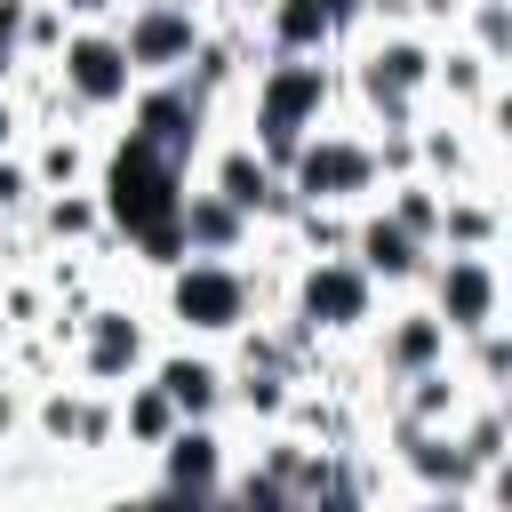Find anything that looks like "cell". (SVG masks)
<instances>
[{
    "mask_svg": "<svg viewBox=\"0 0 512 512\" xmlns=\"http://www.w3.org/2000/svg\"><path fill=\"white\" fill-rule=\"evenodd\" d=\"M96 200H104V232H120V240H136V256L144 264H176L184 256V232H176V200H184V160H168L160 144H144L136 128L112 144V160H104V184H96Z\"/></svg>",
    "mask_w": 512,
    "mask_h": 512,
    "instance_id": "1",
    "label": "cell"
},
{
    "mask_svg": "<svg viewBox=\"0 0 512 512\" xmlns=\"http://www.w3.org/2000/svg\"><path fill=\"white\" fill-rule=\"evenodd\" d=\"M328 96H336V72H328V56H272V64L256 72L248 144H256L272 168H288V160H296V144L320 128Z\"/></svg>",
    "mask_w": 512,
    "mask_h": 512,
    "instance_id": "2",
    "label": "cell"
},
{
    "mask_svg": "<svg viewBox=\"0 0 512 512\" xmlns=\"http://www.w3.org/2000/svg\"><path fill=\"white\" fill-rule=\"evenodd\" d=\"M160 304H168V320H176L192 344H216V336H240V328H248L256 280H248L232 256H176L168 280H160Z\"/></svg>",
    "mask_w": 512,
    "mask_h": 512,
    "instance_id": "3",
    "label": "cell"
},
{
    "mask_svg": "<svg viewBox=\"0 0 512 512\" xmlns=\"http://www.w3.org/2000/svg\"><path fill=\"white\" fill-rule=\"evenodd\" d=\"M352 88H360V104L376 112V128H416V104L432 96V40L408 32V24H392L384 40H368Z\"/></svg>",
    "mask_w": 512,
    "mask_h": 512,
    "instance_id": "4",
    "label": "cell"
},
{
    "mask_svg": "<svg viewBox=\"0 0 512 512\" xmlns=\"http://www.w3.org/2000/svg\"><path fill=\"white\" fill-rule=\"evenodd\" d=\"M280 176H288V192H296V200L352 208V200H368V192L384 184V160H376V144H368V136H352V128H320V136H304V144H296V160H288Z\"/></svg>",
    "mask_w": 512,
    "mask_h": 512,
    "instance_id": "5",
    "label": "cell"
},
{
    "mask_svg": "<svg viewBox=\"0 0 512 512\" xmlns=\"http://www.w3.org/2000/svg\"><path fill=\"white\" fill-rule=\"evenodd\" d=\"M56 88H64L80 112H120V104L136 96V64H128L120 32L96 24V16H80V24L64 32V48H56Z\"/></svg>",
    "mask_w": 512,
    "mask_h": 512,
    "instance_id": "6",
    "label": "cell"
},
{
    "mask_svg": "<svg viewBox=\"0 0 512 512\" xmlns=\"http://www.w3.org/2000/svg\"><path fill=\"white\" fill-rule=\"evenodd\" d=\"M424 288H432V312H440V328H448L456 344L504 320V272H496V248H448L440 264H424Z\"/></svg>",
    "mask_w": 512,
    "mask_h": 512,
    "instance_id": "7",
    "label": "cell"
},
{
    "mask_svg": "<svg viewBox=\"0 0 512 512\" xmlns=\"http://www.w3.org/2000/svg\"><path fill=\"white\" fill-rule=\"evenodd\" d=\"M296 320L312 336H352V328L376 320V280L360 272L352 248H328V256L312 248V264L296 272Z\"/></svg>",
    "mask_w": 512,
    "mask_h": 512,
    "instance_id": "8",
    "label": "cell"
},
{
    "mask_svg": "<svg viewBox=\"0 0 512 512\" xmlns=\"http://www.w3.org/2000/svg\"><path fill=\"white\" fill-rule=\"evenodd\" d=\"M112 32H120V48H128V64H136V80H168V72H184V64H192V48L208 40L200 0H136Z\"/></svg>",
    "mask_w": 512,
    "mask_h": 512,
    "instance_id": "9",
    "label": "cell"
},
{
    "mask_svg": "<svg viewBox=\"0 0 512 512\" xmlns=\"http://www.w3.org/2000/svg\"><path fill=\"white\" fill-rule=\"evenodd\" d=\"M392 456H400V472H408V496H424V504H472L480 464L464 456V440H456L448 424H408V416H392Z\"/></svg>",
    "mask_w": 512,
    "mask_h": 512,
    "instance_id": "10",
    "label": "cell"
},
{
    "mask_svg": "<svg viewBox=\"0 0 512 512\" xmlns=\"http://www.w3.org/2000/svg\"><path fill=\"white\" fill-rule=\"evenodd\" d=\"M80 384H96V392H120L128 376H144V360H152V320L144 312H128V304H96L88 320H80Z\"/></svg>",
    "mask_w": 512,
    "mask_h": 512,
    "instance_id": "11",
    "label": "cell"
},
{
    "mask_svg": "<svg viewBox=\"0 0 512 512\" xmlns=\"http://www.w3.org/2000/svg\"><path fill=\"white\" fill-rule=\"evenodd\" d=\"M136 136L144 144H160L168 160H192L200 152V128H208V88H192L184 72H168V80H136Z\"/></svg>",
    "mask_w": 512,
    "mask_h": 512,
    "instance_id": "12",
    "label": "cell"
},
{
    "mask_svg": "<svg viewBox=\"0 0 512 512\" xmlns=\"http://www.w3.org/2000/svg\"><path fill=\"white\" fill-rule=\"evenodd\" d=\"M152 464H160V496H224L232 448H224L216 416H184V424L152 448Z\"/></svg>",
    "mask_w": 512,
    "mask_h": 512,
    "instance_id": "13",
    "label": "cell"
},
{
    "mask_svg": "<svg viewBox=\"0 0 512 512\" xmlns=\"http://www.w3.org/2000/svg\"><path fill=\"white\" fill-rule=\"evenodd\" d=\"M144 376L176 400V416H224L232 408V368L208 352V344H176V352H152Z\"/></svg>",
    "mask_w": 512,
    "mask_h": 512,
    "instance_id": "14",
    "label": "cell"
},
{
    "mask_svg": "<svg viewBox=\"0 0 512 512\" xmlns=\"http://www.w3.org/2000/svg\"><path fill=\"white\" fill-rule=\"evenodd\" d=\"M360 16H368V0H272L264 40H272V56H328Z\"/></svg>",
    "mask_w": 512,
    "mask_h": 512,
    "instance_id": "15",
    "label": "cell"
},
{
    "mask_svg": "<svg viewBox=\"0 0 512 512\" xmlns=\"http://www.w3.org/2000/svg\"><path fill=\"white\" fill-rule=\"evenodd\" d=\"M208 184H216V192H224L240 216H288V208H296L288 176H280V168H272V160L248 144V136H232V144L208 160Z\"/></svg>",
    "mask_w": 512,
    "mask_h": 512,
    "instance_id": "16",
    "label": "cell"
},
{
    "mask_svg": "<svg viewBox=\"0 0 512 512\" xmlns=\"http://www.w3.org/2000/svg\"><path fill=\"white\" fill-rule=\"evenodd\" d=\"M352 256H360V272L376 280V288H416L424 280V264H432V248L408 232V224H392L384 208H360V224H352V240H344Z\"/></svg>",
    "mask_w": 512,
    "mask_h": 512,
    "instance_id": "17",
    "label": "cell"
},
{
    "mask_svg": "<svg viewBox=\"0 0 512 512\" xmlns=\"http://www.w3.org/2000/svg\"><path fill=\"white\" fill-rule=\"evenodd\" d=\"M440 360H456V336L440 328L432 304H408V312H392V320L376 328V368H384L392 384L416 376V368H440Z\"/></svg>",
    "mask_w": 512,
    "mask_h": 512,
    "instance_id": "18",
    "label": "cell"
},
{
    "mask_svg": "<svg viewBox=\"0 0 512 512\" xmlns=\"http://www.w3.org/2000/svg\"><path fill=\"white\" fill-rule=\"evenodd\" d=\"M176 232H184V256H240L248 240H256V216H240L216 184H184V200H176Z\"/></svg>",
    "mask_w": 512,
    "mask_h": 512,
    "instance_id": "19",
    "label": "cell"
},
{
    "mask_svg": "<svg viewBox=\"0 0 512 512\" xmlns=\"http://www.w3.org/2000/svg\"><path fill=\"white\" fill-rule=\"evenodd\" d=\"M112 408H120V448H136V456H152L184 416H176V400L152 384V376H128L120 392H112Z\"/></svg>",
    "mask_w": 512,
    "mask_h": 512,
    "instance_id": "20",
    "label": "cell"
},
{
    "mask_svg": "<svg viewBox=\"0 0 512 512\" xmlns=\"http://www.w3.org/2000/svg\"><path fill=\"white\" fill-rule=\"evenodd\" d=\"M32 208H40V232H48L56 248H64V240L80 248V240H96V232H104V200H96V184H64V192H40Z\"/></svg>",
    "mask_w": 512,
    "mask_h": 512,
    "instance_id": "21",
    "label": "cell"
},
{
    "mask_svg": "<svg viewBox=\"0 0 512 512\" xmlns=\"http://www.w3.org/2000/svg\"><path fill=\"white\" fill-rule=\"evenodd\" d=\"M288 400H296V392H288V368H240V376H232V408L256 416V424H280Z\"/></svg>",
    "mask_w": 512,
    "mask_h": 512,
    "instance_id": "22",
    "label": "cell"
},
{
    "mask_svg": "<svg viewBox=\"0 0 512 512\" xmlns=\"http://www.w3.org/2000/svg\"><path fill=\"white\" fill-rule=\"evenodd\" d=\"M456 16L472 32V48L504 72V56H512V0H456Z\"/></svg>",
    "mask_w": 512,
    "mask_h": 512,
    "instance_id": "23",
    "label": "cell"
},
{
    "mask_svg": "<svg viewBox=\"0 0 512 512\" xmlns=\"http://www.w3.org/2000/svg\"><path fill=\"white\" fill-rule=\"evenodd\" d=\"M32 184H40V192H64V184H88V144L56 128V136H48L40 152H32Z\"/></svg>",
    "mask_w": 512,
    "mask_h": 512,
    "instance_id": "24",
    "label": "cell"
},
{
    "mask_svg": "<svg viewBox=\"0 0 512 512\" xmlns=\"http://www.w3.org/2000/svg\"><path fill=\"white\" fill-rule=\"evenodd\" d=\"M464 344H472V392H504V376H512V336H504V320L480 328V336H464Z\"/></svg>",
    "mask_w": 512,
    "mask_h": 512,
    "instance_id": "25",
    "label": "cell"
},
{
    "mask_svg": "<svg viewBox=\"0 0 512 512\" xmlns=\"http://www.w3.org/2000/svg\"><path fill=\"white\" fill-rule=\"evenodd\" d=\"M416 152H424V168H432V176H448V184H464V176H472V144H464L448 120H440V128H424V136H416Z\"/></svg>",
    "mask_w": 512,
    "mask_h": 512,
    "instance_id": "26",
    "label": "cell"
},
{
    "mask_svg": "<svg viewBox=\"0 0 512 512\" xmlns=\"http://www.w3.org/2000/svg\"><path fill=\"white\" fill-rule=\"evenodd\" d=\"M64 32H72V16H64L56 0H32V8H24V56H56Z\"/></svg>",
    "mask_w": 512,
    "mask_h": 512,
    "instance_id": "27",
    "label": "cell"
},
{
    "mask_svg": "<svg viewBox=\"0 0 512 512\" xmlns=\"http://www.w3.org/2000/svg\"><path fill=\"white\" fill-rule=\"evenodd\" d=\"M72 416H80V392H40V408H32V424H40V440L48 448H72Z\"/></svg>",
    "mask_w": 512,
    "mask_h": 512,
    "instance_id": "28",
    "label": "cell"
},
{
    "mask_svg": "<svg viewBox=\"0 0 512 512\" xmlns=\"http://www.w3.org/2000/svg\"><path fill=\"white\" fill-rule=\"evenodd\" d=\"M32 200H40V184H32V160L0 152V216H24Z\"/></svg>",
    "mask_w": 512,
    "mask_h": 512,
    "instance_id": "29",
    "label": "cell"
},
{
    "mask_svg": "<svg viewBox=\"0 0 512 512\" xmlns=\"http://www.w3.org/2000/svg\"><path fill=\"white\" fill-rule=\"evenodd\" d=\"M16 432H24V400H16V392H8V384H0V448H8V440H16Z\"/></svg>",
    "mask_w": 512,
    "mask_h": 512,
    "instance_id": "30",
    "label": "cell"
},
{
    "mask_svg": "<svg viewBox=\"0 0 512 512\" xmlns=\"http://www.w3.org/2000/svg\"><path fill=\"white\" fill-rule=\"evenodd\" d=\"M408 16H424V24H440V16H456V0H408Z\"/></svg>",
    "mask_w": 512,
    "mask_h": 512,
    "instance_id": "31",
    "label": "cell"
},
{
    "mask_svg": "<svg viewBox=\"0 0 512 512\" xmlns=\"http://www.w3.org/2000/svg\"><path fill=\"white\" fill-rule=\"evenodd\" d=\"M56 8H64V16H112L120 0H56Z\"/></svg>",
    "mask_w": 512,
    "mask_h": 512,
    "instance_id": "32",
    "label": "cell"
},
{
    "mask_svg": "<svg viewBox=\"0 0 512 512\" xmlns=\"http://www.w3.org/2000/svg\"><path fill=\"white\" fill-rule=\"evenodd\" d=\"M8 144H16V96L0 88V152H8Z\"/></svg>",
    "mask_w": 512,
    "mask_h": 512,
    "instance_id": "33",
    "label": "cell"
},
{
    "mask_svg": "<svg viewBox=\"0 0 512 512\" xmlns=\"http://www.w3.org/2000/svg\"><path fill=\"white\" fill-rule=\"evenodd\" d=\"M232 8H240V16H264V8H272V0H232Z\"/></svg>",
    "mask_w": 512,
    "mask_h": 512,
    "instance_id": "34",
    "label": "cell"
}]
</instances>
